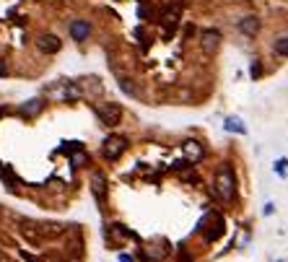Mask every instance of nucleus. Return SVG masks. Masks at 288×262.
Wrapping results in <instances>:
<instances>
[{"mask_svg": "<svg viewBox=\"0 0 288 262\" xmlns=\"http://www.w3.org/2000/svg\"><path fill=\"white\" fill-rule=\"evenodd\" d=\"M216 185H218V195L223 200H231L234 197V171L229 166H221L218 174H216Z\"/></svg>", "mask_w": 288, "mask_h": 262, "instance_id": "f257e3e1", "label": "nucleus"}, {"mask_svg": "<svg viewBox=\"0 0 288 262\" xmlns=\"http://www.w3.org/2000/svg\"><path fill=\"white\" fill-rule=\"evenodd\" d=\"M89 34H91L89 21H73V24H70V36H73L75 42H84Z\"/></svg>", "mask_w": 288, "mask_h": 262, "instance_id": "39448f33", "label": "nucleus"}, {"mask_svg": "<svg viewBox=\"0 0 288 262\" xmlns=\"http://www.w3.org/2000/svg\"><path fill=\"white\" fill-rule=\"evenodd\" d=\"M39 109H42V99H31V102H26V104L21 107V114L31 117V114H36Z\"/></svg>", "mask_w": 288, "mask_h": 262, "instance_id": "0eeeda50", "label": "nucleus"}, {"mask_svg": "<svg viewBox=\"0 0 288 262\" xmlns=\"http://www.w3.org/2000/svg\"><path fill=\"white\" fill-rule=\"evenodd\" d=\"M125 146H128L125 138H109V140L104 143V156H107L109 161H114V158H119L122 151H125Z\"/></svg>", "mask_w": 288, "mask_h": 262, "instance_id": "7ed1b4c3", "label": "nucleus"}, {"mask_svg": "<svg viewBox=\"0 0 288 262\" xmlns=\"http://www.w3.org/2000/svg\"><path fill=\"white\" fill-rule=\"evenodd\" d=\"M273 50H275V55H280V57H288V39H278L275 45H273Z\"/></svg>", "mask_w": 288, "mask_h": 262, "instance_id": "9d476101", "label": "nucleus"}, {"mask_svg": "<svg viewBox=\"0 0 288 262\" xmlns=\"http://www.w3.org/2000/svg\"><path fill=\"white\" fill-rule=\"evenodd\" d=\"M229 133H239V135H246V127L241 125L239 117H226V125H223Z\"/></svg>", "mask_w": 288, "mask_h": 262, "instance_id": "423d86ee", "label": "nucleus"}, {"mask_svg": "<svg viewBox=\"0 0 288 262\" xmlns=\"http://www.w3.org/2000/svg\"><path fill=\"white\" fill-rule=\"evenodd\" d=\"M273 208H275V205H273V203H268V205H265V210H262V213H265V215H270V213H273Z\"/></svg>", "mask_w": 288, "mask_h": 262, "instance_id": "4468645a", "label": "nucleus"}, {"mask_svg": "<svg viewBox=\"0 0 288 262\" xmlns=\"http://www.w3.org/2000/svg\"><path fill=\"white\" fill-rule=\"evenodd\" d=\"M119 262H133V259H130L128 254H119Z\"/></svg>", "mask_w": 288, "mask_h": 262, "instance_id": "dca6fc26", "label": "nucleus"}, {"mask_svg": "<svg viewBox=\"0 0 288 262\" xmlns=\"http://www.w3.org/2000/svg\"><path fill=\"white\" fill-rule=\"evenodd\" d=\"M187 156H190L192 161H200V158H202V151L197 148V143H187Z\"/></svg>", "mask_w": 288, "mask_h": 262, "instance_id": "9b49d317", "label": "nucleus"}, {"mask_svg": "<svg viewBox=\"0 0 288 262\" xmlns=\"http://www.w3.org/2000/svg\"><path fill=\"white\" fill-rule=\"evenodd\" d=\"M60 39L55 36V34H42L39 36V50L42 52H47V55H55V52H60Z\"/></svg>", "mask_w": 288, "mask_h": 262, "instance_id": "20e7f679", "label": "nucleus"}, {"mask_svg": "<svg viewBox=\"0 0 288 262\" xmlns=\"http://www.w3.org/2000/svg\"><path fill=\"white\" fill-rule=\"evenodd\" d=\"M3 75H8V70L3 68V60H0V78H3Z\"/></svg>", "mask_w": 288, "mask_h": 262, "instance_id": "2eb2a0df", "label": "nucleus"}, {"mask_svg": "<svg viewBox=\"0 0 288 262\" xmlns=\"http://www.w3.org/2000/svg\"><path fill=\"white\" fill-rule=\"evenodd\" d=\"M273 171L278 174L280 179H285V174H288V158H278V161L273 164Z\"/></svg>", "mask_w": 288, "mask_h": 262, "instance_id": "1a4fd4ad", "label": "nucleus"}, {"mask_svg": "<svg viewBox=\"0 0 288 262\" xmlns=\"http://www.w3.org/2000/svg\"><path fill=\"white\" fill-rule=\"evenodd\" d=\"M96 114H99V119L104 122V125H117L119 122V117H122V109H119V104H101V107H96Z\"/></svg>", "mask_w": 288, "mask_h": 262, "instance_id": "f03ea898", "label": "nucleus"}, {"mask_svg": "<svg viewBox=\"0 0 288 262\" xmlns=\"http://www.w3.org/2000/svg\"><path fill=\"white\" fill-rule=\"evenodd\" d=\"M278 262H283V259H278Z\"/></svg>", "mask_w": 288, "mask_h": 262, "instance_id": "f3484780", "label": "nucleus"}, {"mask_svg": "<svg viewBox=\"0 0 288 262\" xmlns=\"http://www.w3.org/2000/svg\"><path fill=\"white\" fill-rule=\"evenodd\" d=\"M241 31H246V34L257 31V18H244V24H241Z\"/></svg>", "mask_w": 288, "mask_h": 262, "instance_id": "f8f14e48", "label": "nucleus"}, {"mask_svg": "<svg viewBox=\"0 0 288 262\" xmlns=\"http://www.w3.org/2000/svg\"><path fill=\"white\" fill-rule=\"evenodd\" d=\"M250 73H252V78H257V75H260V60H255V63H252Z\"/></svg>", "mask_w": 288, "mask_h": 262, "instance_id": "ddd939ff", "label": "nucleus"}, {"mask_svg": "<svg viewBox=\"0 0 288 262\" xmlns=\"http://www.w3.org/2000/svg\"><path fill=\"white\" fill-rule=\"evenodd\" d=\"M216 45H218V34H216V31H205V34H202V47H205V50H213Z\"/></svg>", "mask_w": 288, "mask_h": 262, "instance_id": "6e6552de", "label": "nucleus"}]
</instances>
